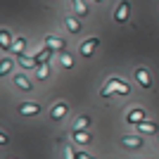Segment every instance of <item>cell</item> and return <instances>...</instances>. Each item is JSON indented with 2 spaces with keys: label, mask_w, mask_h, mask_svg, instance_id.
<instances>
[{
  "label": "cell",
  "mask_w": 159,
  "mask_h": 159,
  "mask_svg": "<svg viewBox=\"0 0 159 159\" xmlns=\"http://www.w3.org/2000/svg\"><path fill=\"white\" fill-rule=\"evenodd\" d=\"M114 90H116V93H121V95H128V90H131V88H128L126 83H124V81L112 79V81H109V86H105L102 90H100V95H102V98H109V95H112Z\"/></svg>",
  "instance_id": "1"
},
{
  "label": "cell",
  "mask_w": 159,
  "mask_h": 159,
  "mask_svg": "<svg viewBox=\"0 0 159 159\" xmlns=\"http://www.w3.org/2000/svg\"><path fill=\"white\" fill-rule=\"evenodd\" d=\"M128 14H131V2H128V0H121L119 5H116V10H114V21L124 24V21L128 19Z\"/></svg>",
  "instance_id": "2"
},
{
  "label": "cell",
  "mask_w": 159,
  "mask_h": 159,
  "mask_svg": "<svg viewBox=\"0 0 159 159\" xmlns=\"http://www.w3.org/2000/svg\"><path fill=\"white\" fill-rule=\"evenodd\" d=\"M66 112H69V105H66V102H57V105L50 109V119L60 121V119H64V116H66Z\"/></svg>",
  "instance_id": "3"
},
{
  "label": "cell",
  "mask_w": 159,
  "mask_h": 159,
  "mask_svg": "<svg viewBox=\"0 0 159 159\" xmlns=\"http://www.w3.org/2000/svg\"><path fill=\"white\" fill-rule=\"evenodd\" d=\"M100 45V38H88V40H83L81 43V55L83 57H90V55L95 52V48Z\"/></svg>",
  "instance_id": "4"
},
{
  "label": "cell",
  "mask_w": 159,
  "mask_h": 159,
  "mask_svg": "<svg viewBox=\"0 0 159 159\" xmlns=\"http://www.w3.org/2000/svg\"><path fill=\"white\" fill-rule=\"evenodd\" d=\"M135 79H138V83L143 88H152V79H150V71H147V69L138 66V69H135Z\"/></svg>",
  "instance_id": "5"
},
{
  "label": "cell",
  "mask_w": 159,
  "mask_h": 159,
  "mask_svg": "<svg viewBox=\"0 0 159 159\" xmlns=\"http://www.w3.org/2000/svg\"><path fill=\"white\" fill-rule=\"evenodd\" d=\"M45 45H48V48H52V50H60V52H62L66 43H64L62 38H57V36H45Z\"/></svg>",
  "instance_id": "6"
},
{
  "label": "cell",
  "mask_w": 159,
  "mask_h": 159,
  "mask_svg": "<svg viewBox=\"0 0 159 159\" xmlns=\"http://www.w3.org/2000/svg\"><path fill=\"white\" fill-rule=\"evenodd\" d=\"M38 112H40V105H36V102H24V105H19V114H31V116H36Z\"/></svg>",
  "instance_id": "7"
},
{
  "label": "cell",
  "mask_w": 159,
  "mask_h": 159,
  "mask_svg": "<svg viewBox=\"0 0 159 159\" xmlns=\"http://www.w3.org/2000/svg\"><path fill=\"white\" fill-rule=\"evenodd\" d=\"M24 50H26V38H24V36L14 38V43H12V52L17 55V57H21V55H24Z\"/></svg>",
  "instance_id": "8"
},
{
  "label": "cell",
  "mask_w": 159,
  "mask_h": 159,
  "mask_svg": "<svg viewBox=\"0 0 159 159\" xmlns=\"http://www.w3.org/2000/svg\"><path fill=\"white\" fill-rule=\"evenodd\" d=\"M126 121L138 126L140 121H145V112H143V109H131V112H128V116H126Z\"/></svg>",
  "instance_id": "9"
},
{
  "label": "cell",
  "mask_w": 159,
  "mask_h": 159,
  "mask_svg": "<svg viewBox=\"0 0 159 159\" xmlns=\"http://www.w3.org/2000/svg\"><path fill=\"white\" fill-rule=\"evenodd\" d=\"M12 43L14 40L10 38V31H7V29H0V48H2V50H12Z\"/></svg>",
  "instance_id": "10"
},
{
  "label": "cell",
  "mask_w": 159,
  "mask_h": 159,
  "mask_svg": "<svg viewBox=\"0 0 159 159\" xmlns=\"http://www.w3.org/2000/svg\"><path fill=\"white\" fill-rule=\"evenodd\" d=\"M71 7H74V12L79 14V17H88V5H86V0H71Z\"/></svg>",
  "instance_id": "11"
},
{
  "label": "cell",
  "mask_w": 159,
  "mask_h": 159,
  "mask_svg": "<svg viewBox=\"0 0 159 159\" xmlns=\"http://www.w3.org/2000/svg\"><path fill=\"white\" fill-rule=\"evenodd\" d=\"M138 131H140V135L157 133V124H154V121H140V124H138Z\"/></svg>",
  "instance_id": "12"
},
{
  "label": "cell",
  "mask_w": 159,
  "mask_h": 159,
  "mask_svg": "<svg viewBox=\"0 0 159 159\" xmlns=\"http://www.w3.org/2000/svg\"><path fill=\"white\" fill-rule=\"evenodd\" d=\"M124 145L135 150V147H143V140H140L138 135H124Z\"/></svg>",
  "instance_id": "13"
},
{
  "label": "cell",
  "mask_w": 159,
  "mask_h": 159,
  "mask_svg": "<svg viewBox=\"0 0 159 159\" xmlns=\"http://www.w3.org/2000/svg\"><path fill=\"white\" fill-rule=\"evenodd\" d=\"M50 55H52V48H43V50H40L38 55H36V62H38V64H48V60H50Z\"/></svg>",
  "instance_id": "14"
},
{
  "label": "cell",
  "mask_w": 159,
  "mask_h": 159,
  "mask_svg": "<svg viewBox=\"0 0 159 159\" xmlns=\"http://www.w3.org/2000/svg\"><path fill=\"white\" fill-rule=\"evenodd\" d=\"M14 83H17V86H19L21 90H31V88H33V83L26 79V76H24V74H19V76L14 79Z\"/></svg>",
  "instance_id": "15"
},
{
  "label": "cell",
  "mask_w": 159,
  "mask_h": 159,
  "mask_svg": "<svg viewBox=\"0 0 159 159\" xmlns=\"http://www.w3.org/2000/svg\"><path fill=\"white\" fill-rule=\"evenodd\" d=\"M71 135H74V140H76L79 145H88V143H90V135H88V133H83V131H74Z\"/></svg>",
  "instance_id": "16"
},
{
  "label": "cell",
  "mask_w": 159,
  "mask_h": 159,
  "mask_svg": "<svg viewBox=\"0 0 159 159\" xmlns=\"http://www.w3.org/2000/svg\"><path fill=\"white\" fill-rule=\"evenodd\" d=\"M64 24H66V29H69L71 33H79V31H81L79 19H74V17H66V19H64Z\"/></svg>",
  "instance_id": "17"
},
{
  "label": "cell",
  "mask_w": 159,
  "mask_h": 159,
  "mask_svg": "<svg viewBox=\"0 0 159 159\" xmlns=\"http://www.w3.org/2000/svg\"><path fill=\"white\" fill-rule=\"evenodd\" d=\"M19 64L24 66V69H33V66H38V62H36V57H26V55H21Z\"/></svg>",
  "instance_id": "18"
},
{
  "label": "cell",
  "mask_w": 159,
  "mask_h": 159,
  "mask_svg": "<svg viewBox=\"0 0 159 159\" xmlns=\"http://www.w3.org/2000/svg\"><path fill=\"white\" fill-rule=\"evenodd\" d=\"M88 124H90L88 116H79V119L74 121V131H83V128H88Z\"/></svg>",
  "instance_id": "19"
},
{
  "label": "cell",
  "mask_w": 159,
  "mask_h": 159,
  "mask_svg": "<svg viewBox=\"0 0 159 159\" xmlns=\"http://www.w3.org/2000/svg\"><path fill=\"white\" fill-rule=\"evenodd\" d=\"M12 64H14V62H12V60H7V57L0 62V76H7V71L12 69Z\"/></svg>",
  "instance_id": "20"
},
{
  "label": "cell",
  "mask_w": 159,
  "mask_h": 159,
  "mask_svg": "<svg viewBox=\"0 0 159 159\" xmlns=\"http://www.w3.org/2000/svg\"><path fill=\"white\" fill-rule=\"evenodd\" d=\"M60 62H62V66H64V69H71V66H74V60H71V55H69V52H62Z\"/></svg>",
  "instance_id": "21"
},
{
  "label": "cell",
  "mask_w": 159,
  "mask_h": 159,
  "mask_svg": "<svg viewBox=\"0 0 159 159\" xmlns=\"http://www.w3.org/2000/svg\"><path fill=\"white\" fill-rule=\"evenodd\" d=\"M48 74H50L48 64H38V79H48Z\"/></svg>",
  "instance_id": "22"
},
{
  "label": "cell",
  "mask_w": 159,
  "mask_h": 159,
  "mask_svg": "<svg viewBox=\"0 0 159 159\" xmlns=\"http://www.w3.org/2000/svg\"><path fill=\"white\" fill-rule=\"evenodd\" d=\"M64 157H66V159H76V154H74V150H71L69 145L64 147Z\"/></svg>",
  "instance_id": "23"
},
{
  "label": "cell",
  "mask_w": 159,
  "mask_h": 159,
  "mask_svg": "<svg viewBox=\"0 0 159 159\" xmlns=\"http://www.w3.org/2000/svg\"><path fill=\"white\" fill-rule=\"evenodd\" d=\"M76 159H95V157H90V154H86V152H81V154H76Z\"/></svg>",
  "instance_id": "24"
},
{
  "label": "cell",
  "mask_w": 159,
  "mask_h": 159,
  "mask_svg": "<svg viewBox=\"0 0 159 159\" xmlns=\"http://www.w3.org/2000/svg\"><path fill=\"white\" fill-rule=\"evenodd\" d=\"M95 2H100V0H95Z\"/></svg>",
  "instance_id": "25"
}]
</instances>
